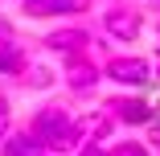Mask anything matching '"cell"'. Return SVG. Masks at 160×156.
I'll list each match as a JSON object with an SVG mask.
<instances>
[{
	"mask_svg": "<svg viewBox=\"0 0 160 156\" xmlns=\"http://www.w3.org/2000/svg\"><path fill=\"white\" fill-rule=\"evenodd\" d=\"M21 132L33 140L41 152H49V156H74V152L86 144V132H82L78 115L62 103V99H45V103H37L33 111L25 115Z\"/></svg>",
	"mask_w": 160,
	"mask_h": 156,
	"instance_id": "6da1fadb",
	"label": "cell"
},
{
	"mask_svg": "<svg viewBox=\"0 0 160 156\" xmlns=\"http://www.w3.org/2000/svg\"><path fill=\"white\" fill-rule=\"evenodd\" d=\"M103 82L119 90H148L156 82V62L144 53H107L103 58Z\"/></svg>",
	"mask_w": 160,
	"mask_h": 156,
	"instance_id": "7a4b0ae2",
	"label": "cell"
},
{
	"mask_svg": "<svg viewBox=\"0 0 160 156\" xmlns=\"http://www.w3.org/2000/svg\"><path fill=\"white\" fill-rule=\"evenodd\" d=\"M99 37L115 41V45H136L144 37V8L132 4V0H115V4L103 8L99 17Z\"/></svg>",
	"mask_w": 160,
	"mask_h": 156,
	"instance_id": "3957f363",
	"label": "cell"
},
{
	"mask_svg": "<svg viewBox=\"0 0 160 156\" xmlns=\"http://www.w3.org/2000/svg\"><path fill=\"white\" fill-rule=\"evenodd\" d=\"M103 41H107V37H99L90 25L70 21V25L45 29L37 45H41L45 53H58V58H74V53H94V49H103Z\"/></svg>",
	"mask_w": 160,
	"mask_h": 156,
	"instance_id": "277c9868",
	"label": "cell"
},
{
	"mask_svg": "<svg viewBox=\"0 0 160 156\" xmlns=\"http://www.w3.org/2000/svg\"><path fill=\"white\" fill-rule=\"evenodd\" d=\"M58 78H62V86H66L74 99H94V95H99V86H103V58H94V53L62 58Z\"/></svg>",
	"mask_w": 160,
	"mask_h": 156,
	"instance_id": "5b68a950",
	"label": "cell"
},
{
	"mask_svg": "<svg viewBox=\"0 0 160 156\" xmlns=\"http://www.w3.org/2000/svg\"><path fill=\"white\" fill-rule=\"evenodd\" d=\"M119 128H152L160 119V107L148 99V95H136V90H119V95H107L99 103Z\"/></svg>",
	"mask_w": 160,
	"mask_h": 156,
	"instance_id": "8992f818",
	"label": "cell"
},
{
	"mask_svg": "<svg viewBox=\"0 0 160 156\" xmlns=\"http://www.w3.org/2000/svg\"><path fill=\"white\" fill-rule=\"evenodd\" d=\"M90 8H94V0H33V4H21V17L70 25V21H82Z\"/></svg>",
	"mask_w": 160,
	"mask_h": 156,
	"instance_id": "52a82bcc",
	"label": "cell"
},
{
	"mask_svg": "<svg viewBox=\"0 0 160 156\" xmlns=\"http://www.w3.org/2000/svg\"><path fill=\"white\" fill-rule=\"evenodd\" d=\"M29 66H33V53H29V45L25 41H0V78L4 82H17Z\"/></svg>",
	"mask_w": 160,
	"mask_h": 156,
	"instance_id": "ba28073f",
	"label": "cell"
},
{
	"mask_svg": "<svg viewBox=\"0 0 160 156\" xmlns=\"http://www.w3.org/2000/svg\"><path fill=\"white\" fill-rule=\"evenodd\" d=\"M78 123H82V132H86V140H94V144H111L115 136H119V123L103 111V107H94V111H86V115H78Z\"/></svg>",
	"mask_w": 160,
	"mask_h": 156,
	"instance_id": "9c48e42d",
	"label": "cell"
},
{
	"mask_svg": "<svg viewBox=\"0 0 160 156\" xmlns=\"http://www.w3.org/2000/svg\"><path fill=\"white\" fill-rule=\"evenodd\" d=\"M58 82H62V78H58V70L49 66V62H37V58H33V66H29V70L17 78V86H21V90H29V95H45V90H53Z\"/></svg>",
	"mask_w": 160,
	"mask_h": 156,
	"instance_id": "30bf717a",
	"label": "cell"
},
{
	"mask_svg": "<svg viewBox=\"0 0 160 156\" xmlns=\"http://www.w3.org/2000/svg\"><path fill=\"white\" fill-rule=\"evenodd\" d=\"M107 156H152V148L144 144V136H115L107 144Z\"/></svg>",
	"mask_w": 160,
	"mask_h": 156,
	"instance_id": "8fae6325",
	"label": "cell"
},
{
	"mask_svg": "<svg viewBox=\"0 0 160 156\" xmlns=\"http://www.w3.org/2000/svg\"><path fill=\"white\" fill-rule=\"evenodd\" d=\"M37 152H41V148H37L33 140H29L21 128H17V132H12L4 144H0V156H37Z\"/></svg>",
	"mask_w": 160,
	"mask_h": 156,
	"instance_id": "7c38bea8",
	"label": "cell"
},
{
	"mask_svg": "<svg viewBox=\"0 0 160 156\" xmlns=\"http://www.w3.org/2000/svg\"><path fill=\"white\" fill-rule=\"evenodd\" d=\"M12 132H17V119H12V99H8V90L0 86V144H4Z\"/></svg>",
	"mask_w": 160,
	"mask_h": 156,
	"instance_id": "4fadbf2b",
	"label": "cell"
},
{
	"mask_svg": "<svg viewBox=\"0 0 160 156\" xmlns=\"http://www.w3.org/2000/svg\"><path fill=\"white\" fill-rule=\"evenodd\" d=\"M144 144L152 148V156H160V119L152 123V128H144Z\"/></svg>",
	"mask_w": 160,
	"mask_h": 156,
	"instance_id": "5bb4252c",
	"label": "cell"
},
{
	"mask_svg": "<svg viewBox=\"0 0 160 156\" xmlns=\"http://www.w3.org/2000/svg\"><path fill=\"white\" fill-rule=\"evenodd\" d=\"M74 156H107V148H103V144H94V140H86V144H82Z\"/></svg>",
	"mask_w": 160,
	"mask_h": 156,
	"instance_id": "9a60e30c",
	"label": "cell"
},
{
	"mask_svg": "<svg viewBox=\"0 0 160 156\" xmlns=\"http://www.w3.org/2000/svg\"><path fill=\"white\" fill-rule=\"evenodd\" d=\"M17 37V29H12V21L8 17H0V41H12Z\"/></svg>",
	"mask_w": 160,
	"mask_h": 156,
	"instance_id": "2e32d148",
	"label": "cell"
},
{
	"mask_svg": "<svg viewBox=\"0 0 160 156\" xmlns=\"http://www.w3.org/2000/svg\"><path fill=\"white\" fill-rule=\"evenodd\" d=\"M156 53H160V17H156Z\"/></svg>",
	"mask_w": 160,
	"mask_h": 156,
	"instance_id": "e0dca14e",
	"label": "cell"
},
{
	"mask_svg": "<svg viewBox=\"0 0 160 156\" xmlns=\"http://www.w3.org/2000/svg\"><path fill=\"white\" fill-rule=\"evenodd\" d=\"M148 4H152V8H156V13H160V0H148Z\"/></svg>",
	"mask_w": 160,
	"mask_h": 156,
	"instance_id": "ac0fdd59",
	"label": "cell"
},
{
	"mask_svg": "<svg viewBox=\"0 0 160 156\" xmlns=\"http://www.w3.org/2000/svg\"><path fill=\"white\" fill-rule=\"evenodd\" d=\"M156 82H160V58H156Z\"/></svg>",
	"mask_w": 160,
	"mask_h": 156,
	"instance_id": "d6986e66",
	"label": "cell"
},
{
	"mask_svg": "<svg viewBox=\"0 0 160 156\" xmlns=\"http://www.w3.org/2000/svg\"><path fill=\"white\" fill-rule=\"evenodd\" d=\"M37 156H49V152H37Z\"/></svg>",
	"mask_w": 160,
	"mask_h": 156,
	"instance_id": "ffe728a7",
	"label": "cell"
},
{
	"mask_svg": "<svg viewBox=\"0 0 160 156\" xmlns=\"http://www.w3.org/2000/svg\"><path fill=\"white\" fill-rule=\"evenodd\" d=\"M111 4H115V0H111Z\"/></svg>",
	"mask_w": 160,
	"mask_h": 156,
	"instance_id": "44dd1931",
	"label": "cell"
}]
</instances>
